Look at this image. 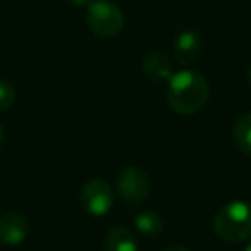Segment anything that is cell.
I'll use <instances>...</instances> for the list:
<instances>
[{"instance_id":"1","label":"cell","mask_w":251,"mask_h":251,"mask_svg":"<svg viewBox=\"0 0 251 251\" xmlns=\"http://www.w3.org/2000/svg\"><path fill=\"white\" fill-rule=\"evenodd\" d=\"M210 97L208 81L195 71H181L169 81V105L177 114L191 115L203 108Z\"/></svg>"},{"instance_id":"2","label":"cell","mask_w":251,"mask_h":251,"mask_svg":"<svg viewBox=\"0 0 251 251\" xmlns=\"http://www.w3.org/2000/svg\"><path fill=\"white\" fill-rule=\"evenodd\" d=\"M213 229L227 243H239L251 237V206L244 201H232L222 206L215 215Z\"/></svg>"},{"instance_id":"3","label":"cell","mask_w":251,"mask_h":251,"mask_svg":"<svg viewBox=\"0 0 251 251\" xmlns=\"http://www.w3.org/2000/svg\"><path fill=\"white\" fill-rule=\"evenodd\" d=\"M86 21L95 35L105 36V38L119 35L121 29L124 28V16H122L121 9L110 2H103V0L91 2L88 7Z\"/></svg>"},{"instance_id":"4","label":"cell","mask_w":251,"mask_h":251,"mask_svg":"<svg viewBox=\"0 0 251 251\" xmlns=\"http://www.w3.org/2000/svg\"><path fill=\"white\" fill-rule=\"evenodd\" d=\"M117 193L127 205H138L150 191L148 174L140 167H126L117 176Z\"/></svg>"},{"instance_id":"5","label":"cell","mask_w":251,"mask_h":251,"mask_svg":"<svg viewBox=\"0 0 251 251\" xmlns=\"http://www.w3.org/2000/svg\"><path fill=\"white\" fill-rule=\"evenodd\" d=\"M81 203L84 210L93 215H105L114 205V191L103 179H93L81 189Z\"/></svg>"},{"instance_id":"6","label":"cell","mask_w":251,"mask_h":251,"mask_svg":"<svg viewBox=\"0 0 251 251\" xmlns=\"http://www.w3.org/2000/svg\"><path fill=\"white\" fill-rule=\"evenodd\" d=\"M28 236V220L16 212H7L0 217V243L16 246Z\"/></svg>"},{"instance_id":"7","label":"cell","mask_w":251,"mask_h":251,"mask_svg":"<svg viewBox=\"0 0 251 251\" xmlns=\"http://www.w3.org/2000/svg\"><path fill=\"white\" fill-rule=\"evenodd\" d=\"M201 50V38L195 31H184L174 43V55L181 64H191Z\"/></svg>"},{"instance_id":"8","label":"cell","mask_w":251,"mask_h":251,"mask_svg":"<svg viewBox=\"0 0 251 251\" xmlns=\"http://www.w3.org/2000/svg\"><path fill=\"white\" fill-rule=\"evenodd\" d=\"M143 67V73L148 79L151 81H164V79H171L172 74V64L169 60L167 55L160 52H151L141 62Z\"/></svg>"},{"instance_id":"9","label":"cell","mask_w":251,"mask_h":251,"mask_svg":"<svg viewBox=\"0 0 251 251\" xmlns=\"http://www.w3.org/2000/svg\"><path fill=\"white\" fill-rule=\"evenodd\" d=\"M105 251H138V239L127 227H114L103 243Z\"/></svg>"},{"instance_id":"10","label":"cell","mask_w":251,"mask_h":251,"mask_svg":"<svg viewBox=\"0 0 251 251\" xmlns=\"http://www.w3.org/2000/svg\"><path fill=\"white\" fill-rule=\"evenodd\" d=\"M234 141L243 153L251 157V112L243 114L234 124Z\"/></svg>"},{"instance_id":"11","label":"cell","mask_w":251,"mask_h":251,"mask_svg":"<svg viewBox=\"0 0 251 251\" xmlns=\"http://www.w3.org/2000/svg\"><path fill=\"white\" fill-rule=\"evenodd\" d=\"M136 227L140 232H143L148 237L158 236L162 232V219L155 212L147 210L136 217Z\"/></svg>"},{"instance_id":"12","label":"cell","mask_w":251,"mask_h":251,"mask_svg":"<svg viewBox=\"0 0 251 251\" xmlns=\"http://www.w3.org/2000/svg\"><path fill=\"white\" fill-rule=\"evenodd\" d=\"M16 91L11 83L0 79V110H7L14 105Z\"/></svg>"},{"instance_id":"13","label":"cell","mask_w":251,"mask_h":251,"mask_svg":"<svg viewBox=\"0 0 251 251\" xmlns=\"http://www.w3.org/2000/svg\"><path fill=\"white\" fill-rule=\"evenodd\" d=\"M162 251H189V250H186V248H182V246H169Z\"/></svg>"},{"instance_id":"14","label":"cell","mask_w":251,"mask_h":251,"mask_svg":"<svg viewBox=\"0 0 251 251\" xmlns=\"http://www.w3.org/2000/svg\"><path fill=\"white\" fill-rule=\"evenodd\" d=\"M4 140H5V134H4V127L0 126V147H2V143H4Z\"/></svg>"},{"instance_id":"15","label":"cell","mask_w":251,"mask_h":251,"mask_svg":"<svg viewBox=\"0 0 251 251\" xmlns=\"http://www.w3.org/2000/svg\"><path fill=\"white\" fill-rule=\"evenodd\" d=\"M244 251H251V244H248V248H246Z\"/></svg>"},{"instance_id":"16","label":"cell","mask_w":251,"mask_h":251,"mask_svg":"<svg viewBox=\"0 0 251 251\" xmlns=\"http://www.w3.org/2000/svg\"><path fill=\"white\" fill-rule=\"evenodd\" d=\"M248 76H250V83H251V67H250V74H248Z\"/></svg>"}]
</instances>
